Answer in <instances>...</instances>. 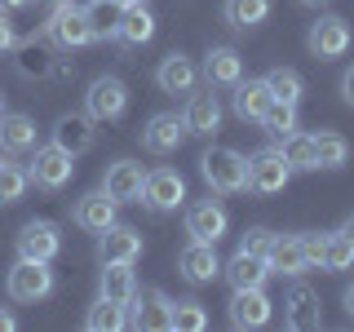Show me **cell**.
<instances>
[{
    "mask_svg": "<svg viewBox=\"0 0 354 332\" xmlns=\"http://www.w3.org/2000/svg\"><path fill=\"white\" fill-rule=\"evenodd\" d=\"M18 44H22V40H18L14 22H9V18H5V9H0V58H5V53H14Z\"/></svg>",
    "mask_w": 354,
    "mask_h": 332,
    "instance_id": "obj_39",
    "label": "cell"
},
{
    "mask_svg": "<svg viewBox=\"0 0 354 332\" xmlns=\"http://www.w3.org/2000/svg\"><path fill=\"white\" fill-rule=\"evenodd\" d=\"M138 204H147L151 213H173V208L186 204V177L177 169H151L147 182H142Z\"/></svg>",
    "mask_w": 354,
    "mask_h": 332,
    "instance_id": "obj_8",
    "label": "cell"
},
{
    "mask_svg": "<svg viewBox=\"0 0 354 332\" xmlns=\"http://www.w3.org/2000/svg\"><path fill=\"white\" fill-rule=\"evenodd\" d=\"M288 182H292V169H288V160H283L279 147H261V151L248 155V191L252 195H261V199L279 195Z\"/></svg>",
    "mask_w": 354,
    "mask_h": 332,
    "instance_id": "obj_7",
    "label": "cell"
},
{
    "mask_svg": "<svg viewBox=\"0 0 354 332\" xmlns=\"http://www.w3.org/2000/svg\"><path fill=\"white\" fill-rule=\"evenodd\" d=\"M279 151H283V160H288V169H292V173H315L319 169L315 138H310V133H288V138L279 142Z\"/></svg>",
    "mask_w": 354,
    "mask_h": 332,
    "instance_id": "obj_32",
    "label": "cell"
},
{
    "mask_svg": "<svg viewBox=\"0 0 354 332\" xmlns=\"http://www.w3.org/2000/svg\"><path fill=\"white\" fill-rule=\"evenodd\" d=\"M40 40L49 44L53 53H71V49L93 44V14H88V5H75V0L53 5V14L44 18V27H40Z\"/></svg>",
    "mask_w": 354,
    "mask_h": 332,
    "instance_id": "obj_1",
    "label": "cell"
},
{
    "mask_svg": "<svg viewBox=\"0 0 354 332\" xmlns=\"http://www.w3.org/2000/svg\"><path fill=\"white\" fill-rule=\"evenodd\" d=\"M138 257H142V235L133 226H120L115 221V226H106L102 235H97V261L102 266H111V261H129L133 266Z\"/></svg>",
    "mask_w": 354,
    "mask_h": 332,
    "instance_id": "obj_20",
    "label": "cell"
},
{
    "mask_svg": "<svg viewBox=\"0 0 354 332\" xmlns=\"http://www.w3.org/2000/svg\"><path fill=\"white\" fill-rule=\"evenodd\" d=\"M155 84H160L164 93H173V98H186L199 84V66L186 58V53H169V58L155 66Z\"/></svg>",
    "mask_w": 354,
    "mask_h": 332,
    "instance_id": "obj_21",
    "label": "cell"
},
{
    "mask_svg": "<svg viewBox=\"0 0 354 332\" xmlns=\"http://www.w3.org/2000/svg\"><path fill=\"white\" fill-rule=\"evenodd\" d=\"M270 102H274V98H270V89H266V80H239L235 93H230V111H235L243 124H257L261 111Z\"/></svg>",
    "mask_w": 354,
    "mask_h": 332,
    "instance_id": "obj_25",
    "label": "cell"
},
{
    "mask_svg": "<svg viewBox=\"0 0 354 332\" xmlns=\"http://www.w3.org/2000/svg\"><path fill=\"white\" fill-rule=\"evenodd\" d=\"M115 199H111L106 191H88V195H80L75 199V208H71V221L80 230H93V235H102L106 226H115Z\"/></svg>",
    "mask_w": 354,
    "mask_h": 332,
    "instance_id": "obj_19",
    "label": "cell"
},
{
    "mask_svg": "<svg viewBox=\"0 0 354 332\" xmlns=\"http://www.w3.org/2000/svg\"><path fill=\"white\" fill-rule=\"evenodd\" d=\"M129 328L138 332H173V297L164 288H138L124 306Z\"/></svg>",
    "mask_w": 354,
    "mask_h": 332,
    "instance_id": "obj_4",
    "label": "cell"
},
{
    "mask_svg": "<svg viewBox=\"0 0 354 332\" xmlns=\"http://www.w3.org/2000/svg\"><path fill=\"white\" fill-rule=\"evenodd\" d=\"M186 138L191 133H186L177 111H155L147 124H142V151H151V155H173Z\"/></svg>",
    "mask_w": 354,
    "mask_h": 332,
    "instance_id": "obj_12",
    "label": "cell"
},
{
    "mask_svg": "<svg viewBox=\"0 0 354 332\" xmlns=\"http://www.w3.org/2000/svg\"><path fill=\"white\" fill-rule=\"evenodd\" d=\"M0 116H5V93H0Z\"/></svg>",
    "mask_w": 354,
    "mask_h": 332,
    "instance_id": "obj_48",
    "label": "cell"
},
{
    "mask_svg": "<svg viewBox=\"0 0 354 332\" xmlns=\"http://www.w3.org/2000/svg\"><path fill=\"white\" fill-rule=\"evenodd\" d=\"M0 164H5V160H0Z\"/></svg>",
    "mask_w": 354,
    "mask_h": 332,
    "instance_id": "obj_49",
    "label": "cell"
},
{
    "mask_svg": "<svg viewBox=\"0 0 354 332\" xmlns=\"http://www.w3.org/2000/svg\"><path fill=\"white\" fill-rule=\"evenodd\" d=\"M270 243H274V230L266 226H248L239 235V248L235 252H252V257H270Z\"/></svg>",
    "mask_w": 354,
    "mask_h": 332,
    "instance_id": "obj_38",
    "label": "cell"
},
{
    "mask_svg": "<svg viewBox=\"0 0 354 332\" xmlns=\"http://www.w3.org/2000/svg\"><path fill=\"white\" fill-rule=\"evenodd\" d=\"M27 177H31V186L36 191H62L66 182L75 177V155L71 151H62L58 142H49V147H36V155H31V164H27Z\"/></svg>",
    "mask_w": 354,
    "mask_h": 332,
    "instance_id": "obj_5",
    "label": "cell"
},
{
    "mask_svg": "<svg viewBox=\"0 0 354 332\" xmlns=\"http://www.w3.org/2000/svg\"><path fill=\"white\" fill-rule=\"evenodd\" d=\"M226 315H230L235 328H266L270 315H274V306H270V297H266V288H235L230 302H226Z\"/></svg>",
    "mask_w": 354,
    "mask_h": 332,
    "instance_id": "obj_14",
    "label": "cell"
},
{
    "mask_svg": "<svg viewBox=\"0 0 354 332\" xmlns=\"http://www.w3.org/2000/svg\"><path fill=\"white\" fill-rule=\"evenodd\" d=\"M40 5H49V9H53V5H62V0H40Z\"/></svg>",
    "mask_w": 354,
    "mask_h": 332,
    "instance_id": "obj_47",
    "label": "cell"
},
{
    "mask_svg": "<svg viewBox=\"0 0 354 332\" xmlns=\"http://www.w3.org/2000/svg\"><path fill=\"white\" fill-rule=\"evenodd\" d=\"M315 155H319V169H346L350 164V142H346V133H337V129H319L315 133Z\"/></svg>",
    "mask_w": 354,
    "mask_h": 332,
    "instance_id": "obj_30",
    "label": "cell"
},
{
    "mask_svg": "<svg viewBox=\"0 0 354 332\" xmlns=\"http://www.w3.org/2000/svg\"><path fill=\"white\" fill-rule=\"evenodd\" d=\"M230 230V213L221 199H195L191 208H186V235L191 239H204V243H217L221 235Z\"/></svg>",
    "mask_w": 354,
    "mask_h": 332,
    "instance_id": "obj_13",
    "label": "cell"
},
{
    "mask_svg": "<svg viewBox=\"0 0 354 332\" xmlns=\"http://www.w3.org/2000/svg\"><path fill=\"white\" fill-rule=\"evenodd\" d=\"M177 275L186 284H213L221 275V261H217V243H204V239H191L182 252H177Z\"/></svg>",
    "mask_w": 354,
    "mask_h": 332,
    "instance_id": "obj_16",
    "label": "cell"
},
{
    "mask_svg": "<svg viewBox=\"0 0 354 332\" xmlns=\"http://www.w3.org/2000/svg\"><path fill=\"white\" fill-rule=\"evenodd\" d=\"M341 302H346V315L354 319V284H346V293H341Z\"/></svg>",
    "mask_w": 354,
    "mask_h": 332,
    "instance_id": "obj_42",
    "label": "cell"
},
{
    "mask_svg": "<svg viewBox=\"0 0 354 332\" xmlns=\"http://www.w3.org/2000/svg\"><path fill=\"white\" fill-rule=\"evenodd\" d=\"M354 266V243L341 235V230H324V243H319V270H350Z\"/></svg>",
    "mask_w": 354,
    "mask_h": 332,
    "instance_id": "obj_31",
    "label": "cell"
},
{
    "mask_svg": "<svg viewBox=\"0 0 354 332\" xmlns=\"http://www.w3.org/2000/svg\"><path fill=\"white\" fill-rule=\"evenodd\" d=\"M283 328L288 332L324 328V306H319V293L310 284H292L283 293Z\"/></svg>",
    "mask_w": 354,
    "mask_h": 332,
    "instance_id": "obj_10",
    "label": "cell"
},
{
    "mask_svg": "<svg viewBox=\"0 0 354 332\" xmlns=\"http://www.w3.org/2000/svg\"><path fill=\"white\" fill-rule=\"evenodd\" d=\"M297 5H306V9H319V5H328V0H297Z\"/></svg>",
    "mask_w": 354,
    "mask_h": 332,
    "instance_id": "obj_46",
    "label": "cell"
},
{
    "mask_svg": "<svg viewBox=\"0 0 354 332\" xmlns=\"http://www.w3.org/2000/svg\"><path fill=\"white\" fill-rule=\"evenodd\" d=\"M31 5V0H0V9H5V14H9V9H27Z\"/></svg>",
    "mask_w": 354,
    "mask_h": 332,
    "instance_id": "obj_44",
    "label": "cell"
},
{
    "mask_svg": "<svg viewBox=\"0 0 354 332\" xmlns=\"http://www.w3.org/2000/svg\"><path fill=\"white\" fill-rule=\"evenodd\" d=\"M129 111V89L120 75H97L93 84H88L84 93V116L93 120V124H115V120H124Z\"/></svg>",
    "mask_w": 354,
    "mask_h": 332,
    "instance_id": "obj_6",
    "label": "cell"
},
{
    "mask_svg": "<svg viewBox=\"0 0 354 332\" xmlns=\"http://www.w3.org/2000/svg\"><path fill=\"white\" fill-rule=\"evenodd\" d=\"M221 18L235 31H252L270 18V0H226V5H221Z\"/></svg>",
    "mask_w": 354,
    "mask_h": 332,
    "instance_id": "obj_29",
    "label": "cell"
},
{
    "mask_svg": "<svg viewBox=\"0 0 354 332\" xmlns=\"http://www.w3.org/2000/svg\"><path fill=\"white\" fill-rule=\"evenodd\" d=\"M199 177L208 182L213 195H243L248 191V155L230 147H208L199 155Z\"/></svg>",
    "mask_w": 354,
    "mask_h": 332,
    "instance_id": "obj_2",
    "label": "cell"
},
{
    "mask_svg": "<svg viewBox=\"0 0 354 332\" xmlns=\"http://www.w3.org/2000/svg\"><path fill=\"white\" fill-rule=\"evenodd\" d=\"M142 182H147V169L133 164V160H115V164H106V173H102V191L115 199V204H138Z\"/></svg>",
    "mask_w": 354,
    "mask_h": 332,
    "instance_id": "obj_18",
    "label": "cell"
},
{
    "mask_svg": "<svg viewBox=\"0 0 354 332\" xmlns=\"http://www.w3.org/2000/svg\"><path fill=\"white\" fill-rule=\"evenodd\" d=\"M84 328L88 332H120V328H129V315H124V306H120V302L97 297V302L88 306V315H84Z\"/></svg>",
    "mask_w": 354,
    "mask_h": 332,
    "instance_id": "obj_33",
    "label": "cell"
},
{
    "mask_svg": "<svg viewBox=\"0 0 354 332\" xmlns=\"http://www.w3.org/2000/svg\"><path fill=\"white\" fill-rule=\"evenodd\" d=\"M18 328V319H14V310H5L0 306V332H14Z\"/></svg>",
    "mask_w": 354,
    "mask_h": 332,
    "instance_id": "obj_41",
    "label": "cell"
},
{
    "mask_svg": "<svg viewBox=\"0 0 354 332\" xmlns=\"http://www.w3.org/2000/svg\"><path fill=\"white\" fill-rule=\"evenodd\" d=\"M199 80H204L208 89H235V84L243 80V58H239V49H230V44H213V49L204 53Z\"/></svg>",
    "mask_w": 354,
    "mask_h": 332,
    "instance_id": "obj_15",
    "label": "cell"
},
{
    "mask_svg": "<svg viewBox=\"0 0 354 332\" xmlns=\"http://www.w3.org/2000/svg\"><path fill=\"white\" fill-rule=\"evenodd\" d=\"M36 147V120L22 116V111H5L0 116V151L18 155V151H31Z\"/></svg>",
    "mask_w": 354,
    "mask_h": 332,
    "instance_id": "obj_27",
    "label": "cell"
},
{
    "mask_svg": "<svg viewBox=\"0 0 354 332\" xmlns=\"http://www.w3.org/2000/svg\"><path fill=\"white\" fill-rule=\"evenodd\" d=\"M53 288H58V279H53L49 261H27V257H18L14 266H9V275H5V293H9V302H22V306L44 302Z\"/></svg>",
    "mask_w": 354,
    "mask_h": 332,
    "instance_id": "obj_3",
    "label": "cell"
},
{
    "mask_svg": "<svg viewBox=\"0 0 354 332\" xmlns=\"http://www.w3.org/2000/svg\"><path fill=\"white\" fill-rule=\"evenodd\" d=\"M155 36V14L147 5H129V9H120V22H115V40L124 44V49H138V44H147Z\"/></svg>",
    "mask_w": 354,
    "mask_h": 332,
    "instance_id": "obj_24",
    "label": "cell"
},
{
    "mask_svg": "<svg viewBox=\"0 0 354 332\" xmlns=\"http://www.w3.org/2000/svg\"><path fill=\"white\" fill-rule=\"evenodd\" d=\"M354 44V31H350V22L346 18H337V14H328V18H319V22H310V31H306V49L315 53L319 62H332V58H341Z\"/></svg>",
    "mask_w": 354,
    "mask_h": 332,
    "instance_id": "obj_9",
    "label": "cell"
},
{
    "mask_svg": "<svg viewBox=\"0 0 354 332\" xmlns=\"http://www.w3.org/2000/svg\"><path fill=\"white\" fill-rule=\"evenodd\" d=\"M93 5H115V9H129V5H138V0H93Z\"/></svg>",
    "mask_w": 354,
    "mask_h": 332,
    "instance_id": "obj_45",
    "label": "cell"
},
{
    "mask_svg": "<svg viewBox=\"0 0 354 332\" xmlns=\"http://www.w3.org/2000/svg\"><path fill=\"white\" fill-rule=\"evenodd\" d=\"M221 275H226L230 288H266V279H270V261L252 257V252H235V257L221 266Z\"/></svg>",
    "mask_w": 354,
    "mask_h": 332,
    "instance_id": "obj_26",
    "label": "cell"
},
{
    "mask_svg": "<svg viewBox=\"0 0 354 332\" xmlns=\"http://www.w3.org/2000/svg\"><path fill=\"white\" fill-rule=\"evenodd\" d=\"M133 293H138V275H133V266H129V261H111V266H102V279H97V297L129 306V297H133Z\"/></svg>",
    "mask_w": 354,
    "mask_h": 332,
    "instance_id": "obj_28",
    "label": "cell"
},
{
    "mask_svg": "<svg viewBox=\"0 0 354 332\" xmlns=\"http://www.w3.org/2000/svg\"><path fill=\"white\" fill-rule=\"evenodd\" d=\"M14 248H18V257H27V261H53L62 252V230L53 226V221H27V226L18 230V239H14Z\"/></svg>",
    "mask_w": 354,
    "mask_h": 332,
    "instance_id": "obj_11",
    "label": "cell"
},
{
    "mask_svg": "<svg viewBox=\"0 0 354 332\" xmlns=\"http://www.w3.org/2000/svg\"><path fill=\"white\" fill-rule=\"evenodd\" d=\"M270 275H288V279H301L310 270V257H306V243L301 235H274L270 243Z\"/></svg>",
    "mask_w": 354,
    "mask_h": 332,
    "instance_id": "obj_22",
    "label": "cell"
},
{
    "mask_svg": "<svg viewBox=\"0 0 354 332\" xmlns=\"http://www.w3.org/2000/svg\"><path fill=\"white\" fill-rule=\"evenodd\" d=\"M261 80L270 89V98H279V102H301V93H306V80L292 71V66H270Z\"/></svg>",
    "mask_w": 354,
    "mask_h": 332,
    "instance_id": "obj_34",
    "label": "cell"
},
{
    "mask_svg": "<svg viewBox=\"0 0 354 332\" xmlns=\"http://www.w3.org/2000/svg\"><path fill=\"white\" fill-rule=\"evenodd\" d=\"M208 328V310L199 297H177L173 302V332H204Z\"/></svg>",
    "mask_w": 354,
    "mask_h": 332,
    "instance_id": "obj_36",
    "label": "cell"
},
{
    "mask_svg": "<svg viewBox=\"0 0 354 332\" xmlns=\"http://www.w3.org/2000/svg\"><path fill=\"white\" fill-rule=\"evenodd\" d=\"M27 186H31V177L22 164H0V208H9V204H18L22 195H27Z\"/></svg>",
    "mask_w": 354,
    "mask_h": 332,
    "instance_id": "obj_37",
    "label": "cell"
},
{
    "mask_svg": "<svg viewBox=\"0 0 354 332\" xmlns=\"http://www.w3.org/2000/svg\"><path fill=\"white\" fill-rule=\"evenodd\" d=\"M53 142H58L62 151H71V155H84V151H93V142H97V133H93V120H88L84 111L58 116V124H53Z\"/></svg>",
    "mask_w": 354,
    "mask_h": 332,
    "instance_id": "obj_23",
    "label": "cell"
},
{
    "mask_svg": "<svg viewBox=\"0 0 354 332\" xmlns=\"http://www.w3.org/2000/svg\"><path fill=\"white\" fill-rule=\"evenodd\" d=\"M261 133H270V138H288V133H297V102H279L274 98L270 107L261 111Z\"/></svg>",
    "mask_w": 354,
    "mask_h": 332,
    "instance_id": "obj_35",
    "label": "cell"
},
{
    "mask_svg": "<svg viewBox=\"0 0 354 332\" xmlns=\"http://www.w3.org/2000/svg\"><path fill=\"white\" fill-rule=\"evenodd\" d=\"M341 98H346V102L354 107V66H350L346 75H341Z\"/></svg>",
    "mask_w": 354,
    "mask_h": 332,
    "instance_id": "obj_40",
    "label": "cell"
},
{
    "mask_svg": "<svg viewBox=\"0 0 354 332\" xmlns=\"http://www.w3.org/2000/svg\"><path fill=\"white\" fill-rule=\"evenodd\" d=\"M341 235H346V239H350V243H354V213H350V217H346V221H341Z\"/></svg>",
    "mask_w": 354,
    "mask_h": 332,
    "instance_id": "obj_43",
    "label": "cell"
},
{
    "mask_svg": "<svg viewBox=\"0 0 354 332\" xmlns=\"http://www.w3.org/2000/svg\"><path fill=\"white\" fill-rule=\"evenodd\" d=\"M182 124L191 138H213V133L221 129V102L217 93L208 89V93H186V107H182Z\"/></svg>",
    "mask_w": 354,
    "mask_h": 332,
    "instance_id": "obj_17",
    "label": "cell"
}]
</instances>
